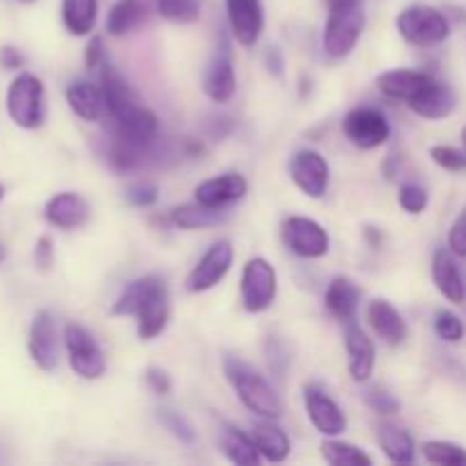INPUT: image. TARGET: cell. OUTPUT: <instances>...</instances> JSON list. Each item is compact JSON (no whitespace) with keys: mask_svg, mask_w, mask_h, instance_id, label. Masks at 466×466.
<instances>
[{"mask_svg":"<svg viewBox=\"0 0 466 466\" xmlns=\"http://www.w3.org/2000/svg\"><path fill=\"white\" fill-rule=\"evenodd\" d=\"M223 373H226L228 385L237 394L248 412H253L259 419H278L282 417V400L271 387V382L262 376L255 367L244 362L237 355H223Z\"/></svg>","mask_w":466,"mask_h":466,"instance_id":"1","label":"cell"},{"mask_svg":"<svg viewBox=\"0 0 466 466\" xmlns=\"http://www.w3.org/2000/svg\"><path fill=\"white\" fill-rule=\"evenodd\" d=\"M367 14L364 3L328 7L326 27H323V50L332 59H346L362 39Z\"/></svg>","mask_w":466,"mask_h":466,"instance_id":"2","label":"cell"},{"mask_svg":"<svg viewBox=\"0 0 466 466\" xmlns=\"http://www.w3.org/2000/svg\"><path fill=\"white\" fill-rule=\"evenodd\" d=\"M7 114L21 130H39L46 121V86L39 76L23 71L9 82Z\"/></svg>","mask_w":466,"mask_h":466,"instance_id":"3","label":"cell"},{"mask_svg":"<svg viewBox=\"0 0 466 466\" xmlns=\"http://www.w3.org/2000/svg\"><path fill=\"white\" fill-rule=\"evenodd\" d=\"M396 30L408 44L437 46L451 36V21L444 12L431 5H408L396 16Z\"/></svg>","mask_w":466,"mask_h":466,"instance_id":"4","label":"cell"},{"mask_svg":"<svg viewBox=\"0 0 466 466\" xmlns=\"http://www.w3.org/2000/svg\"><path fill=\"white\" fill-rule=\"evenodd\" d=\"M68 367L82 380H98L107 371V360L96 337L80 323H66L62 330Z\"/></svg>","mask_w":466,"mask_h":466,"instance_id":"5","label":"cell"},{"mask_svg":"<svg viewBox=\"0 0 466 466\" xmlns=\"http://www.w3.org/2000/svg\"><path fill=\"white\" fill-rule=\"evenodd\" d=\"M157 116L148 107H144L139 100L123 109L121 114H116V116H112V141L135 150V153L148 155L155 139H157Z\"/></svg>","mask_w":466,"mask_h":466,"instance_id":"6","label":"cell"},{"mask_svg":"<svg viewBox=\"0 0 466 466\" xmlns=\"http://www.w3.org/2000/svg\"><path fill=\"white\" fill-rule=\"evenodd\" d=\"M241 305L248 314H262L278 296V273L264 258H250L241 268Z\"/></svg>","mask_w":466,"mask_h":466,"instance_id":"7","label":"cell"},{"mask_svg":"<svg viewBox=\"0 0 466 466\" xmlns=\"http://www.w3.org/2000/svg\"><path fill=\"white\" fill-rule=\"evenodd\" d=\"M282 241L303 259H321L330 253V235L309 217H287L282 221Z\"/></svg>","mask_w":466,"mask_h":466,"instance_id":"8","label":"cell"},{"mask_svg":"<svg viewBox=\"0 0 466 466\" xmlns=\"http://www.w3.org/2000/svg\"><path fill=\"white\" fill-rule=\"evenodd\" d=\"M232 262H235V248H232L230 241H214L205 250L203 258L196 262V267L189 271V276L185 280V289L189 294H205V291L214 289L228 276V271L232 268Z\"/></svg>","mask_w":466,"mask_h":466,"instance_id":"9","label":"cell"},{"mask_svg":"<svg viewBox=\"0 0 466 466\" xmlns=\"http://www.w3.org/2000/svg\"><path fill=\"white\" fill-rule=\"evenodd\" d=\"M346 139L360 150H376L391 137V126L376 107H355L341 121Z\"/></svg>","mask_w":466,"mask_h":466,"instance_id":"10","label":"cell"},{"mask_svg":"<svg viewBox=\"0 0 466 466\" xmlns=\"http://www.w3.org/2000/svg\"><path fill=\"white\" fill-rule=\"evenodd\" d=\"M289 177L308 198H323L330 187V164L319 150L303 148L291 157Z\"/></svg>","mask_w":466,"mask_h":466,"instance_id":"11","label":"cell"},{"mask_svg":"<svg viewBox=\"0 0 466 466\" xmlns=\"http://www.w3.org/2000/svg\"><path fill=\"white\" fill-rule=\"evenodd\" d=\"M27 353H30L32 362H35L41 371L50 373L57 369L59 337L57 326H55V317L48 309H39V312H35V317H32L30 332H27Z\"/></svg>","mask_w":466,"mask_h":466,"instance_id":"12","label":"cell"},{"mask_svg":"<svg viewBox=\"0 0 466 466\" xmlns=\"http://www.w3.org/2000/svg\"><path fill=\"white\" fill-rule=\"evenodd\" d=\"M303 403L309 423L321 432L323 437H339L346 432V414L337 405V400L319 385L303 387Z\"/></svg>","mask_w":466,"mask_h":466,"instance_id":"13","label":"cell"},{"mask_svg":"<svg viewBox=\"0 0 466 466\" xmlns=\"http://www.w3.org/2000/svg\"><path fill=\"white\" fill-rule=\"evenodd\" d=\"M226 16L237 44L253 48L264 32L262 0H226Z\"/></svg>","mask_w":466,"mask_h":466,"instance_id":"14","label":"cell"},{"mask_svg":"<svg viewBox=\"0 0 466 466\" xmlns=\"http://www.w3.org/2000/svg\"><path fill=\"white\" fill-rule=\"evenodd\" d=\"M203 91L212 103L226 105L235 98L237 91V73L235 62H232V53L228 44H223L217 50L212 59L208 62L203 71Z\"/></svg>","mask_w":466,"mask_h":466,"instance_id":"15","label":"cell"},{"mask_svg":"<svg viewBox=\"0 0 466 466\" xmlns=\"http://www.w3.org/2000/svg\"><path fill=\"white\" fill-rule=\"evenodd\" d=\"M155 16H159L157 0H116L109 7L105 27L107 35L126 36L148 25Z\"/></svg>","mask_w":466,"mask_h":466,"instance_id":"16","label":"cell"},{"mask_svg":"<svg viewBox=\"0 0 466 466\" xmlns=\"http://www.w3.org/2000/svg\"><path fill=\"white\" fill-rule=\"evenodd\" d=\"M248 194V180L241 173H221L217 177L203 180L194 189V200L208 208H230Z\"/></svg>","mask_w":466,"mask_h":466,"instance_id":"17","label":"cell"},{"mask_svg":"<svg viewBox=\"0 0 466 466\" xmlns=\"http://www.w3.org/2000/svg\"><path fill=\"white\" fill-rule=\"evenodd\" d=\"M89 203L76 191H59L44 205V218L59 230H77L89 221Z\"/></svg>","mask_w":466,"mask_h":466,"instance_id":"18","label":"cell"},{"mask_svg":"<svg viewBox=\"0 0 466 466\" xmlns=\"http://www.w3.org/2000/svg\"><path fill=\"white\" fill-rule=\"evenodd\" d=\"M344 346L349 355V373L355 382H369L376 369V344L371 337L358 326V323H346Z\"/></svg>","mask_w":466,"mask_h":466,"instance_id":"19","label":"cell"},{"mask_svg":"<svg viewBox=\"0 0 466 466\" xmlns=\"http://www.w3.org/2000/svg\"><path fill=\"white\" fill-rule=\"evenodd\" d=\"M455 105H458V98H455L453 89L432 76V80L410 100L408 107L417 116L428 118V121H441L455 112Z\"/></svg>","mask_w":466,"mask_h":466,"instance_id":"20","label":"cell"},{"mask_svg":"<svg viewBox=\"0 0 466 466\" xmlns=\"http://www.w3.org/2000/svg\"><path fill=\"white\" fill-rule=\"evenodd\" d=\"M367 321L371 330L391 349H396V346L408 339V323H405L403 314L387 299H373L369 303Z\"/></svg>","mask_w":466,"mask_h":466,"instance_id":"21","label":"cell"},{"mask_svg":"<svg viewBox=\"0 0 466 466\" xmlns=\"http://www.w3.org/2000/svg\"><path fill=\"white\" fill-rule=\"evenodd\" d=\"M323 303H326V309L330 312L332 319L341 323H350L358 317L360 303H362V289H360L353 278L337 276L326 287Z\"/></svg>","mask_w":466,"mask_h":466,"instance_id":"22","label":"cell"},{"mask_svg":"<svg viewBox=\"0 0 466 466\" xmlns=\"http://www.w3.org/2000/svg\"><path fill=\"white\" fill-rule=\"evenodd\" d=\"M432 282H435L437 291L444 296L449 303L462 305L466 300V282L460 264L455 255L451 253L449 246L440 248L432 258Z\"/></svg>","mask_w":466,"mask_h":466,"instance_id":"23","label":"cell"},{"mask_svg":"<svg viewBox=\"0 0 466 466\" xmlns=\"http://www.w3.org/2000/svg\"><path fill=\"white\" fill-rule=\"evenodd\" d=\"M432 80L431 73L417 68H391L376 77V86L382 96L391 100H403L405 105Z\"/></svg>","mask_w":466,"mask_h":466,"instance_id":"24","label":"cell"},{"mask_svg":"<svg viewBox=\"0 0 466 466\" xmlns=\"http://www.w3.org/2000/svg\"><path fill=\"white\" fill-rule=\"evenodd\" d=\"M66 103L71 112L86 123H100L107 116L103 89L89 80H73L66 86Z\"/></svg>","mask_w":466,"mask_h":466,"instance_id":"25","label":"cell"},{"mask_svg":"<svg viewBox=\"0 0 466 466\" xmlns=\"http://www.w3.org/2000/svg\"><path fill=\"white\" fill-rule=\"evenodd\" d=\"M164 285H167V280H164L162 276H157V273H148V276L137 278L130 285L123 287L118 299L112 303L109 314H112V317H137V314L141 312V308H144Z\"/></svg>","mask_w":466,"mask_h":466,"instance_id":"26","label":"cell"},{"mask_svg":"<svg viewBox=\"0 0 466 466\" xmlns=\"http://www.w3.org/2000/svg\"><path fill=\"white\" fill-rule=\"evenodd\" d=\"M168 321H171V294L168 285H164L137 314V335L144 341L157 339L167 330Z\"/></svg>","mask_w":466,"mask_h":466,"instance_id":"27","label":"cell"},{"mask_svg":"<svg viewBox=\"0 0 466 466\" xmlns=\"http://www.w3.org/2000/svg\"><path fill=\"white\" fill-rule=\"evenodd\" d=\"M250 437H253L255 446H258L259 455L267 462H285L291 453V441L287 437V432L280 426H276L273 419H262L259 423H255L250 428Z\"/></svg>","mask_w":466,"mask_h":466,"instance_id":"28","label":"cell"},{"mask_svg":"<svg viewBox=\"0 0 466 466\" xmlns=\"http://www.w3.org/2000/svg\"><path fill=\"white\" fill-rule=\"evenodd\" d=\"M218 446H221V453L226 455L228 462L237 466L262 464V455H259L253 437H250V432L241 431V428L223 426L221 435H218Z\"/></svg>","mask_w":466,"mask_h":466,"instance_id":"29","label":"cell"},{"mask_svg":"<svg viewBox=\"0 0 466 466\" xmlns=\"http://www.w3.org/2000/svg\"><path fill=\"white\" fill-rule=\"evenodd\" d=\"M168 218L180 230H203V228H217L226 223L228 208H208V205L194 200V203L173 208Z\"/></svg>","mask_w":466,"mask_h":466,"instance_id":"30","label":"cell"},{"mask_svg":"<svg viewBox=\"0 0 466 466\" xmlns=\"http://www.w3.org/2000/svg\"><path fill=\"white\" fill-rule=\"evenodd\" d=\"M100 89H103L105 105H107V116H116L123 109L130 107L132 103H137L135 91L130 89V85L126 82V77L112 66V64L105 59L100 64Z\"/></svg>","mask_w":466,"mask_h":466,"instance_id":"31","label":"cell"},{"mask_svg":"<svg viewBox=\"0 0 466 466\" xmlns=\"http://www.w3.org/2000/svg\"><path fill=\"white\" fill-rule=\"evenodd\" d=\"M378 444L390 462L412 464L417 458V444L405 428L396 423H380L378 426Z\"/></svg>","mask_w":466,"mask_h":466,"instance_id":"32","label":"cell"},{"mask_svg":"<svg viewBox=\"0 0 466 466\" xmlns=\"http://www.w3.org/2000/svg\"><path fill=\"white\" fill-rule=\"evenodd\" d=\"M98 0H62V23L68 35L89 36L98 23Z\"/></svg>","mask_w":466,"mask_h":466,"instance_id":"33","label":"cell"},{"mask_svg":"<svg viewBox=\"0 0 466 466\" xmlns=\"http://www.w3.org/2000/svg\"><path fill=\"white\" fill-rule=\"evenodd\" d=\"M321 458L330 466H371L373 458L350 441L328 437L321 444Z\"/></svg>","mask_w":466,"mask_h":466,"instance_id":"34","label":"cell"},{"mask_svg":"<svg viewBox=\"0 0 466 466\" xmlns=\"http://www.w3.org/2000/svg\"><path fill=\"white\" fill-rule=\"evenodd\" d=\"M421 453L426 462L437 466H466V449L453 441L431 440L421 446Z\"/></svg>","mask_w":466,"mask_h":466,"instance_id":"35","label":"cell"},{"mask_svg":"<svg viewBox=\"0 0 466 466\" xmlns=\"http://www.w3.org/2000/svg\"><path fill=\"white\" fill-rule=\"evenodd\" d=\"M155 417H157V421L162 423V426L167 428V431L171 432L180 444H187V446L196 444V431L185 414L176 412V410L171 408H157L155 410Z\"/></svg>","mask_w":466,"mask_h":466,"instance_id":"36","label":"cell"},{"mask_svg":"<svg viewBox=\"0 0 466 466\" xmlns=\"http://www.w3.org/2000/svg\"><path fill=\"white\" fill-rule=\"evenodd\" d=\"M157 14L171 23H196L200 18V0H157Z\"/></svg>","mask_w":466,"mask_h":466,"instance_id":"37","label":"cell"},{"mask_svg":"<svg viewBox=\"0 0 466 466\" xmlns=\"http://www.w3.org/2000/svg\"><path fill=\"white\" fill-rule=\"evenodd\" d=\"M432 326H435V335L441 341H446V344H460L464 339V321L458 314L451 312V309H437Z\"/></svg>","mask_w":466,"mask_h":466,"instance_id":"38","label":"cell"},{"mask_svg":"<svg viewBox=\"0 0 466 466\" xmlns=\"http://www.w3.org/2000/svg\"><path fill=\"white\" fill-rule=\"evenodd\" d=\"M364 403L367 408H371L376 414H382V417H391V414H399L400 410V400L391 394L390 390L380 385H373L369 387L367 391L362 394Z\"/></svg>","mask_w":466,"mask_h":466,"instance_id":"39","label":"cell"},{"mask_svg":"<svg viewBox=\"0 0 466 466\" xmlns=\"http://www.w3.org/2000/svg\"><path fill=\"white\" fill-rule=\"evenodd\" d=\"M399 205L408 214H421L428 208V191L419 182H403L399 187Z\"/></svg>","mask_w":466,"mask_h":466,"instance_id":"40","label":"cell"},{"mask_svg":"<svg viewBox=\"0 0 466 466\" xmlns=\"http://www.w3.org/2000/svg\"><path fill=\"white\" fill-rule=\"evenodd\" d=\"M431 159L437 164V167L444 168V171H451V173L466 171V150L453 148V146H444V144L432 146Z\"/></svg>","mask_w":466,"mask_h":466,"instance_id":"41","label":"cell"},{"mask_svg":"<svg viewBox=\"0 0 466 466\" xmlns=\"http://www.w3.org/2000/svg\"><path fill=\"white\" fill-rule=\"evenodd\" d=\"M126 200L132 205V208H141V209L153 208V205L159 200L157 185L146 180L132 182V185L126 189Z\"/></svg>","mask_w":466,"mask_h":466,"instance_id":"42","label":"cell"},{"mask_svg":"<svg viewBox=\"0 0 466 466\" xmlns=\"http://www.w3.org/2000/svg\"><path fill=\"white\" fill-rule=\"evenodd\" d=\"M446 246L455 258H466V205L460 209L455 221L451 223L449 237H446Z\"/></svg>","mask_w":466,"mask_h":466,"instance_id":"43","label":"cell"},{"mask_svg":"<svg viewBox=\"0 0 466 466\" xmlns=\"http://www.w3.org/2000/svg\"><path fill=\"white\" fill-rule=\"evenodd\" d=\"M267 358H268V367H271V371L276 373L278 378L285 376L287 367H289V355H287L285 346L278 341V337H268Z\"/></svg>","mask_w":466,"mask_h":466,"instance_id":"44","label":"cell"},{"mask_svg":"<svg viewBox=\"0 0 466 466\" xmlns=\"http://www.w3.org/2000/svg\"><path fill=\"white\" fill-rule=\"evenodd\" d=\"M144 380H146V385H148V390L153 391V394H157V396L171 394L173 382H171V376H168L164 369L148 367V369H146V373H144Z\"/></svg>","mask_w":466,"mask_h":466,"instance_id":"45","label":"cell"},{"mask_svg":"<svg viewBox=\"0 0 466 466\" xmlns=\"http://www.w3.org/2000/svg\"><path fill=\"white\" fill-rule=\"evenodd\" d=\"M32 258H35V264L39 271H50L55 264V244L50 237H39L35 244V253H32Z\"/></svg>","mask_w":466,"mask_h":466,"instance_id":"46","label":"cell"},{"mask_svg":"<svg viewBox=\"0 0 466 466\" xmlns=\"http://www.w3.org/2000/svg\"><path fill=\"white\" fill-rule=\"evenodd\" d=\"M105 48H103V39L100 36H91L89 44L85 48V66L89 71H98L100 64L105 62Z\"/></svg>","mask_w":466,"mask_h":466,"instance_id":"47","label":"cell"},{"mask_svg":"<svg viewBox=\"0 0 466 466\" xmlns=\"http://www.w3.org/2000/svg\"><path fill=\"white\" fill-rule=\"evenodd\" d=\"M0 66L5 71H18V68L25 66V55L18 48H14V46H3L0 48Z\"/></svg>","mask_w":466,"mask_h":466,"instance_id":"48","label":"cell"},{"mask_svg":"<svg viewBox=\"0 0 466 466\" xmlns=\"http://www.w3.org/2000/svg\"><path fill=\"white\" fill-rule=\"evenodd\" d=\"M264 64L273 77H282V73H285V57H282V50L278 46H268L267 53H264Z\"/></svg>","mask_w":466,"mask_h":466,"instance_id":"49","label":"cell"},{"mask_svg":"<svg viewBox=\"0 0 466 466\" xmlns=\"http://www.w3.org/2000/svg\"><path fill=\"white\" fill-rule=\"evenodd\" d=\"M364 235H367L369 244H371L373 248H380V244H382V232L378 230V228H367V230H364Z\"/></svg>","mask_w":466,"mask_h":466,"instance_id":"50","label":"cell"},{"mask_svg":"<svg viewBox=\"0 0 466 466\" xmlns=\"http://www.w3.org/2000/svg\"><path fill=\"white\" fill-rule=\"evenodd\" d=\"M355 3H364V0H326L328 7H339V5H355Z\"/></svg>","mask_w":466,"mask_h":466,"instance_id":"51","label":"cell"},{"mask_svg":"<svg viewBox=\"0 0 466 466\" xmlns=\"http://www.w3.org/2000/svg\"><path fill=\"white\" fill-rule=\"evenodd\" d=\"M5 258H7V248H5V244L0 241V264L5 262Z\"/></svg>","mask_w":466,"mask_h":466,"instance_id":"52","label":"cell"},{"mask_svg":"<svg viewBox=\"0 0 466 466\" xmlns=\"http://www.w3.org/2000/svg\"><path fill=\"white\" fill-rule=\"evenodd\" d=\"M462 146H464V150H466V126L462 127Z\"/></svg>","mask_w":466,"mask_h":466,"instance_id":"53","label":"cell"},{"mask_svg":"<svg viewBox=\"0 0 466 466\" xmlns=\"http://www.w3.org/2000/svg\"><path fill=\"white\" fill-rule=\"evenodd\" d=\"M3 198H5V187L0 185V203H3Z\"/></svg>","mask_w":466,"mask_h":466,"instance_id":"54","label":"cell"},{"mask_svg":"<svg viewBox=\"0 0 466 466\" xmlns=\"http://www.w3.org/2000/svg\"><path fill=\"white\" fill-rule=\"evenodd\" d=\"M21 3H36V0H21Z\"/></svg>","mask_w":466,"mask_h":466,"instance_id":"55","label":"cell"},{"mask_svg":"<svg viewBox=\"0 0 466 466\" xmlns=\"http://www.w3.org/2000/svg\"><path fill=\"white\" fill-rule=\"evenodd\" d=\"M0 462H3V455H0Z\"/></svg>","mask_w":466,"mask_h":466,"instance_id":"56","label":"cell"}]
</instances>
